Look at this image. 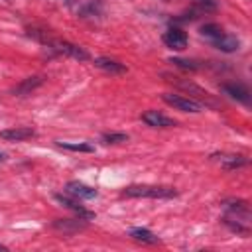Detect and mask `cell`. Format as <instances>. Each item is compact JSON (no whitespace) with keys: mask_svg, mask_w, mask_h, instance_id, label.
<instances>
[{"mask_svg":"<svg viewBox=\"0 0 252 252\" xmlns=\"http://www.w3.org/2000/svg\"><path fill=\"white\" fill-rule=\"evenodd\" d=\"M199 33L203 35V37H207V39H217L219 35H222L224 32H222V28L220 26H217V24H205V26H201V30H199Z\"/></svg>","mask_w":252,"mask_h":252,"instance_id":"18","label":"cell"},{"mask_svg":"<svg viewBox=\"0 0 252 252\" xmlns=\"http://www.w3.org/2000/svg\"><path fill=\"white\" fill-rule=\"evenodd\" d=\"M0 161H4V154L2 152H0Z\"/></svg>","mask_w":252,"mask_h":252,"instance_id":"22","label":"cell"},{"mask_svg":"<svg viewBox=\"0 0 252 252\" xmlns=\"http://www.w3.org/2000/svg\"><path fill=\"white\" fill-rule=\"evenodd\" d=\"M41 83H43V77H41V75L28 77V79H24L22 83H18V85L12 89V94H16V96H26V94H30L32 91H35Z\"/></svg>","mask_w":252,"mask_h":252,"instance_id":"12","label":"cell"},{"mask_svg":"<svg viewBox=\"0 0 252 252\" xmlns=\"http://www.w3.org/2000/svg\"><path fill=\"white\" fill-rule=\"evenodd\" d=\"M130 236L138 242H144V244H158V236L148 230V228H142V226H136V228H130Z\"/></svg>","mask_w":252,"mask_h":252,"instance_id":"16","label":"cell"},{"mask_svg":"<svg viewBox=\"0 0 252 252\" xmlns=\"http://www.w3.org/2000/svg\"><path fill=\"white\" fill-rule=\"evenodd\" d=\"M177 195L175 187L165 185H128L122 189V197H148V199H171Z\"/></svg>","mask_w":252,"mask_h":252,"instance_id":"2","label":"cell"},{"mask_svg":"<svg viewBox=\"0 0 252 252\" xmlns=\"http://www.w3.org/2000/svg\"><path fill=\"white\" fill-rule=\"evenodd\" d=\"M126 140H128V134H122V132H110V134L102 136L104 144H120V142H126Z\"/></svg>","mask_w":252,"mask_h":252,"instance_id":"20","label":"cell"},{"mask_svg":"<svg viewBox=\"0 0 252 252\" xmlns=\"http://www.w3.org/2000/svg\"><path fill=\"white\" fill-rule=\"evenodd\" d=\"M55 201H59L63 207H67V209H71V211H75L81 219H87V220H91V219H94V213L93 211H87L79 201H77V197H69V195H63V193H57L55 195Z\"/></svg>","mask_w":252,"mask_h":252,"instance_id":"7","label":"cell"},{"mask_svg":"<svg viewBox=\"0 0 252 252\" xmlns=\"http://www.w3.org/2000/svg\"><path fill=\"white\" fill-rule=\"evenodd\" d=\"M0 250H6V246H2V244H0Z\"/></svg>","mask_w":252,"mask_h":252,"instance_id":"23","label":"cell"},{"mask_svg":"<svg viewBox=\"0 0 252 252\" xmlns=\"http://www.w3.org/2000/svg\"><path fill=\"white\" fill-rule=\"evenodd\" d=\"M45 43L55 51V53H61V55H67V57H73V59H79V61H87L89 59V53L75 45V43H69V41H61V39H45Z\"/></svg>","mask_w":252,"mask_h":252,"instance_id":"4","label":"cell"},{"mask_svg":"<svg viewBox=\"0 0 252 252\" xmlns=\"http://www.w3.org/2000/svg\"><path fill=\"white\" fill-rule=\"evenodd\" d=\"M142 120H144L148 126H152V128H173V126H175V120H173V118H169V116H165V114H161V112H158V110H148V112H144V114H142Z\"/></svg>","mask_w":252,"mask_h":252,"instance_id":"8","label":"cell"},{"mask_svg":"<svg viewBox=\"0 0 252 252\" xmlns=\"http://www.w3.org/2000/svg\"><path fill=\"white\" fill-rule=\"evenodd\" d=\"M165 47L169 49H175V51H181L187 47V33L181 30V28H169L163 35H161Z\"/></svg>","mask_w":252,"mask_h":252,"instance_id":"5","label":"cell"},{"mask_svg":"<svg viewBox=\"0 0 252 252\" xmlns=\"http://www.w3.org/2000/svg\"><path fill=\"white\" fill-rule=\"evenodd\" d=\"M222 93L228 94L230 98L238 100V102H248L250 100L248 89L244 85H240V83H226V85H222Z\"/></svg>","mask_w":252,"mask_h":252,"instance_id":"14","label":"cell"},{"mask_svg":"<svg viewBox=\"0 0 252 252\" xmlns=\"http://www.w3.org/2000/svg\"><path fill=\"white\" fill-rule=\"evenodd\" d=\"M163 102H167L169 106L177 108V110H183V112H201L203 110V104L195 98H189V96H183V94H175V93H163L161 94Z\"/></svg>","mask_w":252,"mask_h":252,"instance_id":"3","label":"cell"},{"mask_svg":"<svg viewBox=\"0 0 252 252\" xmlns=\"http://www.w3.org/2000/svg\"><path fill=\"white\" fill-rule=\"evenodd\" d=\"M169 63H173L175 67L185 69V71H197V69H201V65H199L197 61H191V59H181V57H173V59H169Z\"/></svg>","mask_w":252,"mask_h":252,"instance_id":"19","label":"cell"},{"mask_svg":"<svg viewBox=\"0 0 252 252\" xmlns=\"http://www.w3.org/2000/svg\"><path fill=\"white\" fill-rule=\"evenodd\" d=\"M65 189H67L69 195H73L77 199H94L98 195L96 189H93V187H89V185H85L81 181H69L65 185Z\"/></svg>","mask_w":252,"mask_h":252,"instance_id":"10","label":"cell"},{"mask_svg":"<svg viewBox=\"0 0 252 252\" xmlns=\"http://www.w3.org/2000/svg\"><path fill=\"white\" fill-rule=\"evenodd\" d=\"M226 215H224V224L238 232V234H248L250 232V207L246 201L236 199V201H226L224 203Z\"/></svg>","mask_w":252,"mask_h":252,"instance_id":"1","label":"cell"},{"mask_svg":"<svg viewBox=\"0 0 252 252\" xmlns=\"http://www.w3.org/2000/svg\"><path fill=\"white\" fill-rule=\"evenodd\" d=\"M211 43H213L217 49L224 51V53H232V51H236V49L240 47V39H238L236 35H232V33H222V35H219L217 39H213Z\"/></svg>","mask_w":252,"mask_h":252,"instance_id":"11","label":"cell"},{"mask_svg":"<svg viewBox=\"0 0 252 252\" xmlns=\"http://www.w3.org/2000/svg\"><path fill=\"white\" fill-rule=\"evenodd\" d=\"M213 159H217L226 169H238V167L248 163V159L244 156H236V154H215Z\"/></svg>","mask_w":252,"mask_h":252,"instance_id":"13","label":"cell"},{"mask_svg":"<svg viewBox=\"0 0 252 252\" xmlns=\"http://www.w3.org/2000/svg\"><path fill=\"white\" fill-rule=\"evenodd\" d=\"M94 65L110 75H120V73H126V65L114 61V59H108V57H96L94 59Z\"/></svg>","mask_w":252,"mask_h":252,"instance_id":"15","label":"cell"},{"mask_svg":"<svg viewBox=\"0 0 252 252\" xmlns=\"http://www.w3.org/2000/svg\"><path fill=\"white\" fill-rule=\"evenodd\" d=\"M57 146L63 148V150H69V152H85V154L94 152V146L85 144V142H79V144H73V142H57Z\"/></svg>","mask_w":252,"mask_h":252,"instance_id":"17","label":"cell"},{"mask_svg":"<svg viewBox=\"0 0 252 252\" xmlns=\"http://www.w3.org/2000/svg\"><path fill=\"white\" fill-rule=\"evenodd\" d=\"M195 4L205 12H215L217 10V0H195Z\"/></svg>","mask_w":252,"mask_h":252,"instance_id":"21","label":"cell"},{"mask_svg":"<svg viewBox=\"0 0 252 252\" xmlns=\"http://www.w3.org/2000/svg\"><path fill=\"white\" fill-rule=\"evenodd\" d=\"M33 136H35V130L28 128V126H18V128H10V130L0 132V138L6 142H24V140H30Z\"/></svg>","mask_w":252,"mask_h":252,"instance_id":"9","label":"cell"},{"mask_svg":"<svg viewBox=\"0 0 252 252\" xmlns=\"http://www.w3.org/2000/svg\"><path fill=\"white\" fill-rule=\"evenodd\" d=\"M51 226L63 234H75L83 228H87V219H55L51 222Z\"/></svg>","mask_w":252,"mask_h":252,"instance_id":"6","label":"cell"}]
</instances>
